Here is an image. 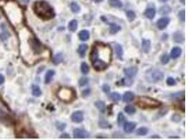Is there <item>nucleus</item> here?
Instances as JSON below:
<instances>
[{"mask_svg":"<svg viewBox=\"0 0 188 140\" xmlns=\"http://www.w3.org/2000/svg\"><path fill=\"white\" fill-rule=\"evenodd\" d=\"M112 58V51L108 44L97 42L93 45L90 53V60L97 71L106 70Z\"/></svg>","mask_w":188,"mask_h":140,"instance_id":"obj_1","label":"nucleus"},{"mask_svg":"<svg viewBox=\"0 0 188 140\" xmlns=\"http://www.w3.org/2000/svg\"><path fill=\"white\" fill-rule=\"evenodd\" d=\"M33 10L35 13L43 20H49L54 17L55 13L52 7L45 1H38L34 4Z\"/></svg>","mask_w":188,"mask_h":140,"instance_id":"obj_2","label":"nucleus"},{"mask_svg":"<svg viewBox=\"0 0 188 140\" xmlns=\"http://www.w3.org/2000/svg\"><path fill=\"white\" fill-rule=\"evenodd\" d=\"M136 104L142 109H149L159 107L161 102L152 97H139L136 101Z\"/></svg>","mask_w":188,"mask_h":140,"instance_id":"obj_3","label":"nucleus"},{"mask_svg":"<svg viewBox=\"0 0 188 140\" xmlns=\"http://www.w3.org/2000/svg\"><path fill=\"white\" fill-rule=\"evenodd\" d=\"M57 96L63 102L69 103V102H71L75 100L76 97V93L75 90L71 88L61 87L58 90Z\"/></svg>","mask_w":188,"mask_h":140,"instance_id":"obj_4","label":"nucleus"},{"mask_svg":"<svg viewBox=\"0 0 188 140\" xmlns=\"http://www.w3.org/2000/svg\"><path fill=\"white\" fill-rule=\"evenodd\" d=\"M73 137L76 139H85V138L90 137V134L85 130L77 128L74 130Z\"/></svg>","mask_w":188,"mask_h":140,"instance_id":"obj_5","label":"nucleus"},{"mask_svg":"<svg viewBox=\"0 0 188 140\" xmlns=\"http://www.w3.org/2000/svg\"><path fill=\"white\" fill-rule=\"evenodd\" d=\"M84 119V116H83V113L82 111H75V112L73 113L71 116V120L74 123H81Z\"/></svg>","mask_w":188,"mask_h":140,"instance_id":"obj_6","label":"nucleus"},{"mask_svg":"<svg viewBox=\"0 0 188 140\" xmlns=\"http://www.w3.org/2000/svg\"><path fill=\"white\" fill-rule=\"evenodd\" d=\"M137 72V68L135 67H130L124 70V73L127 78H132L136 75Z\"/></svg>","mask_w":188,"mask_h":140,"instance_id":"obj_7","label":"nucleus"},{"mask_svg":"<svg viewBox=\"0 0 188 140\" xmlns=\"http://www.w3.org/2000/svg\"><path fill=\"white\" fill-rule=\"evenodd\" d=\"M170 23V19L168 18H163L159 19L157 21V27L160 30H164L167 27V25L169 24Z\"/></svg>","mask_w":188,"mask_h":140,"instance_id":"obj_8","label":"nucleus"},{"mask_svg":"<svg viewBox=\"0 0 188 140\" xmlns=\"http://www.w3.org/2000/svg\"><path fill=\"white\" fill-rule=\"evenodd\" d=\"M135 126L136 124L133 122H127V123H124V131L126 133H130L135 128Z\"/></svg>","mask_w":188,"mask_h":140,"instance_id":"obj_9","label":"nucleus"},{"mask_svg":"<svg viewBox=\"0 0 188 140\" xmlns=\"http://www.w3.org/2000/svg\"><path fill=\"white\" fill-rule=\"evenodd\" d=\"M152 78L153 81H155V82H158V81H161L164 79V74L160 71L156 70L152 74Z\"/></svg>","mask_w":188,"mask_h":140,"instance_id":"obj_10","label":"nucleus"},{"mask_svg":"<svg viewBox=\"0 0 188 140\" xmlns=\"http://www.w3.org/2000/svg\"><path fill=\"white\" fill-rule=\"evenodd\" d=\"M182 53V50L179 47H174L172 49L171 52V57L173 59H176L178 57L180 56Z\"/></svg>","mask_w":188,"mask_h":140,"instance_id":"obj_11","label":"nucleus"},{"mask_svg":"<svg viewBox=\"0 0 188 140\" xmlns=\"http://www.w3.org/2000/svg\"><path fill=\"white\" fill-rule=\"evenodd\" d=\"M156 15V11L153 8H147V9L145 11V15L147 18L152 20L154 18V16Z\"/></svg>","mask_w":188,"mask_h":140,"instance_id":"obj_12","label":"nucleus"},{"mask_svg":"<svg viewBox=\"0 0 188 140\" xmlns=\"http://www.w3.org/2000/svg\"><path fill=\"white\" fill-rule=\"evenodd\" d=\"M114 46H115V51H116V54L117 58H118L119 60H122V58H123V49H122L121 46L118 44H116Z\"/></svg>","mask_w":188,"mask_h":140,"instance_id":"obj_13","label":"nucleus"},{"mask_svg":"<svg viewBox=\"0 0 188 140\" xmlns=\"http://www.w3.org/2000/svg\"><path fill=\"white\" fill-rule=\"evenodd\" d=\"M78 36L80 39L85 42V41H87L90 38V33L88 30H83L82 31L80 32L78 34Z\"/></svg>","mask_w":188,"mask_h":140,"instance_id":"obj_14","label":"nucleus"},{"mask_svg":"<svg viewBox=\"0 0 188 140\" xmlns=\"http://www.w3.org/2000/svg\"><path fill=\"white\" fill-rule=\"evenodd\" d=\"M135 95L132 92H126L123 96V101L124 102H131L134 99Z\"/></svg>","mask_w":188,"mask_h":140,"instance_id":"obj_15","label":"nucleus"},{"mask_svg":"<svg viewBox=\"0 0 188 140\" xmlns=\"http://www.w3.org/2000/svg\"><path fill=\"white\" fill-rule=\"evenodd\" d=\"M87 50H88V46H87L86 44H80L79 48H78V52L79 56H80L81 58L85 57Z\"/></svg>","mask_w":188,"mask_h":140,"instance_id":"obj_16","label":"nucleus"},{"mask_svg":"<svg viewBox=\"0 0 188 140\" xmlns=\"http://www.w3.org/2000/svg\"><path fill=\"white\" fill-rule=\"evenodd\" d=\"M151 46L150 41L148 39H142V50L145 53H148L150 51Z\"/></svg>","mask_w":188,"mask_h":140,"instance_id":"obj_17","label":"nucleus"},{"mask_svg":"<svg viewBox=\"0 0 188 140\" xmlns=\"http://www.w3.org/2000/svg\"><path fill=\"white\" fill-rule=\"evenodd\" d=\"M54 71L53 70H49L47 71V72L46 73L45 75V84H49L51 82V80H52L53 77L54 76Z\"/></svg>","mask_w":188,"mask_h":140,"instance_id":"obj_18","label":"nucleus"},{"mask_svg":"<svg viewBox=\"0 0 188 140\" xmlns=\"http://www.w3.org/2000/svg\"><path fill=\"white\" fill-rule=\"evenodd\" d=\"M173 39H174L175 42H177V43L180 44L184 42V37L182 33L178 32H175L174 35H173Z\"/></svg>","mask_w":188,"mask_h":140,"instance_id":"obj_19","label":"nucleus"},{"mask_svg":"<svg viewBox=\"0 0 188 140\" xmlns=\"http://www.w3.org/2000/svg\"><path fill=\"white\" fill-rule=\"evenodd\" d=\"M95 106L97 109H99V111H101L102 113H104L106 109V106H105V103L102 101L99 100L97 102H95Z\"/></svg>","mask_w":188,"mask_h":140,"instance_id":"obj_20","label":"nucleus"},{"mask_svg":"<svg viewBox=\"0 0 188 140\" xmlns=\"http://www.w3.org/2000/svg\"><path fill=\"white\" fill-rule=\"evenodd\" d=\"M120 29H121V27H120L119 25H118L114 24V23H111L110 25L109 32L110 33L112 34H114L118 32V31H120Z\"/></svg>","mask_w":188,"mask_h":140,"instance_id":"obj_21","label":"nucleus"},{"mask_svg":"<svg viewBox=\"0 0 188 140\" xmlns=\"http://www.w3.org/2000/svg\"><path fill=\"white\" fill-rule=\"evenodd\" d=\"M63 55H62V53H58L54 57V58H53L52 60V62L54 65H58V64L61 63V62L63 61Z\"/></svg>","mask_w":188,"mask_h":140,"instance_id":"obj_22","label":"nucleus"},{"mask_svg":"<svg viewBox=\"0 0 188 140\" xmlns=\"http://www.w3.org/2000/svg\"><path fill=\"white\" fill-rule=\"evenodd\" d=\"M78 28V21L76 20H73L69 23L68 30L70 32H75Z\"/></svg>","mask_w":188,"mask_h":140,"instance_id":"obj_23","label":"nucleus"},{"mask_svg":"<svg viewBox=\"0 0 188 140\" xmlns=\"http://www.w3.org/2000/svg\"><path fill=\"white\" fill-rule=\"evenodd\" d=\"M32 93L35 97H39L42 95V91L40 87L38 86H33L32 88Z\"/></svg>","mask_w":188,"mask_h":140,"instance_id":"obj_24","label":"nucleus"},{"mask_svg":"<svg viewBox=\"0 0 188 140\" xmlns=\"http://www.w3.org/2000/svg\"><path fill=\"white\" fill-rule=\"evenodd\" d=\"M70 9L74 13H79L80 11V7L78 3L72 2L70 4Z\"/></svg>","mask_w":188,"mask_h":140,"instance_id":"obj_25","label":"nucleus"},{"mask_svg":"<svg viewBox=\"0 0 188 140\" xmlns=\"http://www.w3.org/2000/svg\"><path fill=\"white\" fill-rule=\"evenodd\" d=\"M117 122H118V125L119 127L123 126V125H124V123H125V116H124L123 113H121V112L119 113V114H118V120H117Z\"/></svg>","mask_w":188,"mask_h":140,"instance_id":"obj_26","label":"nucleus"},{"mask_svg":"<svg viewBox=\"0 0 188 140\" xmlns=\"http://www.w3.org/2000/svg\"><path fill=\"white\" fill-rule=\"evenodd\" d=\"M109 98L110 100H112L113 102H116L120 100V94H118V93H113L110 95Z\"/></svg>","mask_w":188,"mask_h":140,"instance_id":"obj_27","label":"nucleus"},{"mask_svg":"<svg viewBox=\"0 0 188 140\" xmlns=\"http://www.w3.org/2000/svg\"><path fill=\"white\" fill-rule=\"evenodd\" d=\"M80 70H81V72H82L83 74H88V72H89L90 67L88 65V64L85 63H83L81 64Z\"/></svg>","mask_w":188,"mask_h":140,"instance_id":"obj_28","label":"nucleus"},{"mask_svg":"<svg viewBox=\"0 0 188 140\" xmlns=\"http://www.w3.org/2000/svg\"><path fill=\"white\" fill-rule=\"evenodd\" d=\"M171 11V7L167 6V5H166V6H164L161 7L160 11H159V12H160V13L161 14V15L168 14V13H169Z\"/></svg>","mask_w":188,"mask_h":140,"instance_id":"obj_29","label":"nucleus"},{"mask_svg":"<svg viewBox=\"0 0 188 140\" xmlns=\"http://www.w3.org/2000/svg\"><path fill=\"white\" fill-rule=\"evenodd\" d=\"M147 133H148V129L146 128V127H140V128H139L137 130V132H136V134H137V135H139V136H145V135H146Z\"/></svg>","mask_w":188,"mask_h":140,"instance_id":"obj_30","label":"nucleus"},{"mask_svg":"<svg viewBox=\"0 0 188 140\" xmlns=\"http://www.w3.org/2000/svg\"><path fill=\"white\" fill-rule=\"evenodd\" d=\"M124 110H125V111L127 113H128V114H133L136 111L135 108L131 105L126 106V107H125V109H124Z\"/></svg>","mask_w":188,"mask_h":140,"instance_id":"obj_31","label":"nucleus"},{"mask_svg":"<svg viewBox=\"0 0 188 140\" xmlns=\"http://www.w3.org/2000/svg\"><path fill=\"white\" fill-rule=\"evenodd\" d=\"M126 15L127 18H128V20L130 21H133L136 17L135 13V12L132 11H127L126 12Z\"/></svg>","mask_w":188,"mask_h":140,"instance_id":"obj_32","label":"nucleus"},{"mask_svg":"<svg viewBox=\"0 0 188 140\" xmlns=\"http://www.w3.org/2000/svg\"><path fill=\"white\" fill-rule=\"evenodd\" d=\"M109 4L111 6H112L113 7H121L122 6V4L119 0H109Z\"/></svg>","mask_w":188,"mask_h":140,"instance_id":"obj_33","label":"nucleus"},{"mask_svg":"<svg viewBox=\"0 0 188 140\" xmlns=\"http://www.w3.org/2000/svg\"><path fill=\"white\" fill-rule=\"evenodd\" d=\"M99 126H100V127H102V128H107L109 127L108 122L105 119H102V118H101L100 120H99Z\"/></svg>","mask_w":188,"mask_h":140,"instance_id":"obj_34","label":"nucleus"},{"mask_svg":"<svg viewBox=\"0 0 188 140\" xmlns=\"http://www.w3.org/2000/svg\"><path fill=\"white\" fill-rule=\"evenodd\" d=\"M169 60H170V58L167 54H164L162 56H161V61L163 65H166V64H167L168 62H169Z\"/></svg>","mask_w":188,"mask_h":140,"instance_id":"obj_35","label":"nucleus"},{"mask_svg":"<svg viewBox=\"0 0 188 140\" xmlns=\"http://www.w3.org/2000/svg\"><path fill=\"white\" fill-rule=\"evenodd\" d=\"M88 84V79L87 77H83L82 78H80L79 80V85L80 86H86L87 84Z\"/></svg>","mask_w":188,"mask_h":140,"instance_id":"obj_36","label":"nucleus"},{"mask_svg":"<svg viewBox=\"0 0 188 140\" xmlns=\"http://www.w3.org/2000/svg\"><path fill=\"white\" fill-rule=\"evenodd\" d=\"M9 37V33L7 32H4L0 34V39H1V41H4L7 39Z\"/></svg>","mask_w":188,"mask_h":140,"instance_id":"obj_37","label":"nucleus"},{"mask_svg":"<svg viewBox=\"0 0 188 140\" xmlns=\"http://www.w3.org/2000/svg\"><path fill=\"white\" fill-rule=\"evenodd\" d=\"M178 16L180 18V20L185 21V10H181L179 12Z\"/></svg>","mask_w":188,"mask_h":140,"instance_id":"obj_38","label":"nucleus"},{"mask_svg":"<svg viewBox=\"0 0 188 140\" xmlns=\"http://www.w3.org/2000/svg\"><path fill=\"white\" fill-rule=\"evenodd\" d=\"M166 82H167V84L168 86H174L175 84V79L172 77H168L167 79V81H166Z\"/></svg>","mask_w":188,"mask_h":140,"instance_id":"obj_39","label":"nucleus"},{"mask_svg":"<svg viewBox=\"0 0 188 140\" xmlns=\"http://www.w3.org/2000/svg\"><path fill=\"white\" fill-rule=\"evenodd\" d=\"M172 120L175 122V123H178V122H180V120H181V116L178 114H174L173 117H172Z\"/></svg>","mask_w":188,"mask_h":140,"instance_id":"obj_40","label":"nucleus"},{"mask_svg":"<svg viewBox=\"0 0 188 140\" xmlns=\"http://www.w3.org/2000/svg\"><path fill=\"white\" fill-rule=\"evenodd\" d=\"M102 90H103V91L104 92V93H109V91H110V90H111V88H110V86H109V85L104 84V86H103V87H102Z\"/></svg>","mask_w":188,"mask_h":140,"instance_id":"obj_41","label":"nucleus"},{"mask_svg":"<svg viewBox=\"0 0 188 140\" xmlns=\"http://www.w3.org/2000/svg\"><path fill=\"white\" fill-rule=\"evenodd\" d=\"M57 128L60 130H63L66 128V124L63 123H58Z\"/></svg>","mask_w":188,"mask_h":140,"instance_id":"obj_42","label":"nucleus"},{"mask_svg":"<svg viewBox=\"0 0 188 140\" xmlns=\"http://www.w3.org/2000/svg\"><path fill=\"white\" fill-rule=\"evenodd\" d=\"M90 94V89H87V90H83V97L88 96V95H89Z\"/></svg>","mask_w":188,"mask_h":140,"instance_id":"obj_43","label":"nucleus"},{"mask_svg":"<svg viewBox=\"0 0 188 140\" xmlns=\"http://www.w3.org/2000/svg\"><path fill=\"white\" fill-rule=\"evenodd\" d=\"M60 137H61V139H63V138H65V139H69V138H70V135L67 133H63Z\"/></svg>","mask_w":188,"mask_h":140,"instance_id":"obj_44","label":"nucleus"},{"mask_svg":"<svg viewBox=\"0 0 188 140\" xmlns=\"http://www.w3.org/2000/svg\"><path fill=\"white\" fill-rule=\"evenodd\" d=\"M4 81V77L3 75L0 74V85H1Z\"/></svg>","mask_w":188,"mask_h":140,"instance_id":"obj_45","label":"nucleus"},{"mask_svg":"<svg viewBox=\"0 0 188 140\" xmlns=\"http://www.w3.org/2000/svg\"><path fill=\"white\" fill-rule=\"evenodd\" d=\"M4 116H5V113L3 112V111L1 110V109H0V118H1V117H3Z\"/></svg>","mask_w":188,"mask_h":140,"instance_id":"obj_46","label":"nucleus"},{"mask_svg":"<svg viewBox=\"0 0 188 140\" xmlns=\"http://www.w3.org/2000/svg\"><path fill=\"white\" fill-rule=\"evenodd\" d=\"M94 1H95L96 3H99V2H101V1H102L103 0H94Z\"/></svg>","mask_w":188,"mask_h":140,"instance_id":"obj_47","label":"nucleus"},{"mask_svg":"<svg viewBox=\"0 0 188 140\" xmlns=\"http://www.w3.org/2000/svg\"><path fill=\"white\" fill-rule=\"evenodd\" d=\"M163 1H168V0H162Z\"/></svg>","mask_w":188,"mask_h":140,"instance_id":"obj_48","label":"nucleus"}]
</instances>
